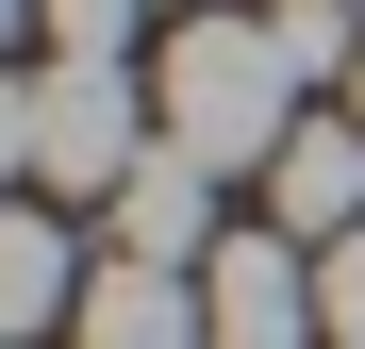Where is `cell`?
I'll return each instance as SVG.
<instances>
[{"mask_svg":"<svg viewBox=\"0 0 365 349\" xmlns=\"http://www.w3.org/2000/svg\"><path fill=\"white\" fill-rule=\"evenodd\" d=\"M67 349H216V316H200V266H133V250H100V283H83Z\"/></svg>","mask_w":365,"mask_h":349,"instance_id":"obj_4","label":"cell"},{"mask_svg":"<svg viewBox=\"0 0 365 349\" xmlns=\"http://www.w3.org/2000/svg\"><path fill=\"white\" fill-rule=\"evenodd\" d=\"M83 250H67V216H0V316H17V333H67L83 316Z\"/></svg>","mask_w":365,"mask_h":349,"instance_id":"obj_7","label":"cell"},{"mask_svg":"<svg viewBox=\"0 0 365 349\" xmlns=\"http://www.w3.org/2000/svg\"><path fill=\"white\" fill-rule=\"evenodd\" d=\"M266 216L316 233V250H332V233H365V116H299L282 166H266Z\"/></svg>","mask_w":365,"mask_h":349,"instance_id":"obj_6","label":"cell"},{"mask_svg":"<svg viewBox=\"0 0 365 349\" xmlns=\"http://www.w3.org/2000/svg\"><path fill=\"white\" fill-rule=\"evenodd\" d=\"M200 316H216V349H332L299 233H216V266H200Z\"/></svg>","mask_w":365,"mask_h":349,"instance_id":"obj_3","label":"cell"},{"mask_svg":"<svg viewBox=\"0 0 365 349\" xmlns=\"http://www.w3.org/2000/svg\"><path fill=\"white\" fill-rule=\"evenodd\" d=\"M150 133H166V116H150L133 67H34L17 100H0V150H17L34 200H116L150 166Z\"/></svg>","mask_w":365,"mask_h":349,"instance_id":"obj_2","label":"cell"},{"mask_svg":"<svg viewBox=\"0 0 365 349\" xmlns=\"http://www.w3.org/2000/svg\"><path fill=\"white\" fill-rule=\"evenodd\" d=\"M100 216H116V250H133V266H216V166H182L166 133H150V166H133Z\"/></svg>","mask_w":365,"mask_h":349,"instance_id":"obj_5","label":"cell"},{"mask_svg":"<svg viewBox=\"0 0 365 349\" xmlns=\"http://www.w3.org/2000/svg\"><path fill=\"white\" fill-rule=\"evenodd\" d=\"M150 116H166V150H182V166L266 183L282 133H299V67H282V34H266V17H182V34H166V67H150Z\"/></svg>","mask_w":365,"mask_h":349,"instance_id":"obj_1","label":"cell"},{"mask_svg":"<svg viewBox=\"0 0 365 349\" xmlns=\"http://www.w3.org/2000/svg\"><path fill=\"white\" fill-rule=\"evenodd\" d=\"M50 17V67H133V17L150 0H34Z\"/></svg>","mask_w":365,"mask_h":349,"instance_id":"obj_8","label":"cell"},{"mask_svg":"<svg viewBox=\"0 0 365 349\" xmlns=\"http://www.w3.org/2000/svg\"><path fill=\"white\" fill-rule=\"evenodd\" d=\"M316 316H332V349H365V233L316 250Z\"/></svg>","mask_w":365,"mask_h":349,"instance_id":"obj_9","label":"cell"},{"mask_svg":"<svg viewBox=\"0 0 365 349\" xmlns=\"http://www.w3.org/2000/svg\"><path fill=\"white\" fill-rule=\"evenodd\" d=\"M349 116H365V67H349Z\"/></svg>","mask_w":365,"mask_h":349,"instance_id":"obj_10","label":"cell"}]
</instances>
